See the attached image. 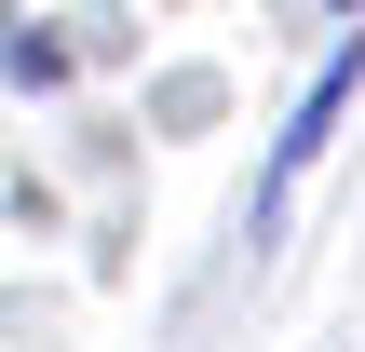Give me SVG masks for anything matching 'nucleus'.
I'll list each match as a JSON object with an SVG mask.
<instances>
[{"label":"nucleus","mask_w":365,"mask_h":352,"mask_svg":"<svg viewBox=\"0 0 365 352\" xmlns=\"http://www.w3.org/2000/svg\"><path fill=\"white\" fill-rule=\"evenodd\" d=\"M352 95H365V27L339 41V54H325V68H312V95L284 109V136H271V176H257V217H284V190H298V176L325 163V136L352 122Z\"/></svg>","instance_id":"nucleus-1"},{"label":"nucleus","mask_w":365,"mask_h":352,"mask_svg":"<svg viewBox=\"0 0 365 352\" xmlns=\"http://www.w3.org/2000/svg\"><path fill=\"white\" fill-rule=\"evenodd\" d=\"M0 81H68V41H41V27H0Z\"/></svg>","instance_id":"nucleus-2"},{"label":"nucleus","mask_w":365,"mask_h":352,"mask_svg":"<svg viewBox=\"0 0 365 352\" xmlns=\"http://www.w3.org/2000/svg\"><path fill=\"white\" fill-rule=\"evenodd\" d=\"M325 14H339V27H365V0H325Z\"/></svg>","instance_id":"nucleus-3"}]
</instances>
